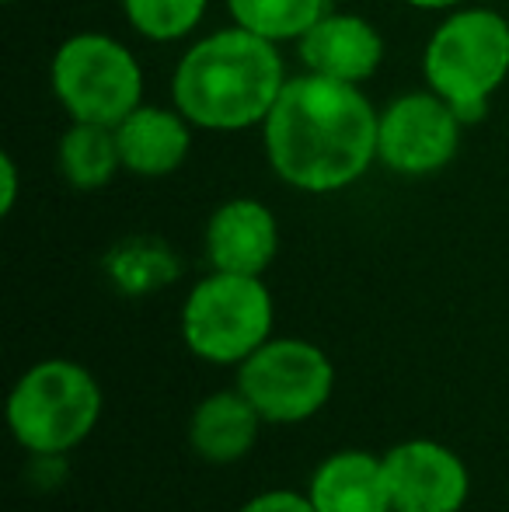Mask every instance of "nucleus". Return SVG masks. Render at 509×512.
Listing matches in <instances>:
<instances>
[{
  "mask_svg": "<svg viewBox=\"0 0 509 512\" xmlns=\"http://www.w3.org/2000/svg\"><path fill=\"white\" fill-rule=\"evenodd\" d=\"M394 512H461L471 495V471L440 439H401L384 453Z\"/></svg>",
  "mask_w": 509,
  "mask_h": 512,
  "instance_id": "9",
  "label": "nucleus"
},
{
  "mask_svg": "<svg viewBox=\"0 0 509 512\" xmlns=\"http://www.w3.org/2000/svg\"><path fill=\"white\" fill-rule=\"evenodd\" d=\"M238 391L265 425H300L335 394V363L307 338H269L238 366Z\"/></svg>",
  "mask_w": 509,
  "mask_h": 512,
  "instance_id": "7",
  "label": "nucleus"
},
{
  "mask_svg": "<svg viewBox=\"0 0 509 512\" xmlns=\"http://www.w3.org/2000/svg\"><path fill=\"white\" fill-rule=\"evenodd\" d=\"M464 122L436 91L398 95L377 119V161L394 175L422 178L457 157Z\"/></svg>",
  "mask_w": 509,
  "mask_h": 512,
  "instance_id": "8",
  "label": "nucleus"
},
{
  "mask_svg": "<svg viewBox=\"0 0 509 512\" xmlns=\"http://www.w3.org/2000/svg\"><path fill=\"white\" fill-rule=\"evenodd\" d=\"M210 0H123L126 21L150 42H178L196 32Z\"/></svg>",
  "mask_w": 509,
  "mask_h": 512,
  "instance_id": "18",
  "label": "nucleus"
},
{
  "mask_svg": "<svg viewBox=\"0 0 509 512\" xmlns=\"http://www.w3.org/2000/svg\"><path fill=\"white\" fill-rule=\"evenodd\" d=\"M307 499L318 512H394L384 457L370 450L328 453L307 481Z\"/></svg>",
  "mask_w": 509,
  "mask_h": 512,
  "instance_id": "13",
  "label": "nucleus"
},
{
  "mask_svg": "<svg viewBox=\"0 0 509 512\" xmlns=\"http://www.w3.org/2000/svg\"><path fill=\"white\" fill-rule=\"evenodd\" d=\"M262 425L265 418L234 384L231 391H217L196 405L189 418V446L213 467L238 464L255 450Z\"/></svg>",
  "mask_w": 509,
  "mask_h": 512,
  "instance_id": "14",
  "label": "nucleus"
},
{
  "mask_svg": "<svg viewBox=\"0 0 509 512\" xmlns=\"http://www.w3.org/2000/svg\"><path fill=\"white\" fill-rule=\"evenodd\" d=\"M123 168L140 178H164L185 164L192 150V122L178 108L140 105L116 126Z\"/></svg>",
  "mask_w": 509,
  "mask_h": 512,
  "instance_id": "12",
  "label": "nucleus"
},
{
  "mask_svg": "<svg viewBox=\"0 0 509 512\" xmlns=\"http://www.w3.org/2000/svg\"><path fill=\"white\" fill-rule=\"evenodd\" d=\"M18 203V164L11 154H0V216H11Z\"/></svg>",
  "mask_w": 509,
  "mask_h": 512,
  "instance_id": "20",
  "label": "nucleus"
},
{
  "mask_svg": "<svg viewBox=\"0 0 509 512\" xmlns=\"http://www.w3.org/2000/svg\"><path fill=\"white\" fill-rule=\"evenodd\" d=\"M300 60L311 74L342 84H363L381 70L384 39L360 14H321L297 39Z\"/></svg>",
  "mask_w": 509,
  "mask_h": 512,
  "instance_id": "11",
  "label": "nucleus"
},
{
  "mask_svg": "<svg viewBox=\"0 0 509 512\" xmlns=\"http://www.w3.org/2000/svg\"><path fill=\"white\" fill-rule=\"evenodd\" d=\"M377 112L360 84L290 77L262 122L269 168L297 192L328 196L360 182L377 161Z\"/></svg>",
  "mask_w": 509,
  "mask_h": 512,
  "instance_id": "1",
  "label": "nucleus"
},
{
  "mask_svg": "<svg viewBox=\"0 0 509 512\" xmlns=\"http://www.w3.org/2000/svg\"><path fill=\"white\" fill-rule=\"evenodd\" d=\"M7 4H11V0H7Z\"/></svg>",
  "mask_w": 509,
  "mask_h": 512,
  "instance_id": "22",
  "label": "nucleus"
},
{
  "mask_svg": "<svg viewBox=\"0 0 509 512\" xmlns=\"http://www.w3.org/2000/svg\"><path fill=\"white\" fill-rule=\"evenodd\" d=\"M56 102L74 122L119 126L143 105V70L119 39L77 32L60 42L49 67Z\"/></svg>",
  "mask_w": 509,
  "mask_h": 512,
  "instance_id": "6",
  "label": "nucleus"
},
{
  "mask_svg": "<svg viewBox=\"0 0 509 512\" xmlns=\"http://www.w3.org/2000/svg\"><path fill=\"white\" fill-rule=\"evenodd\" d=\"M405 4L422 7V11H454V7H461L464 0H405Z\"/></svg>",
  "mask_w": 509,
  "mask_h": 512,
  "instance_id": "21",
  "label": "nucleus"
},
{
  "mask_svg": "<svg viewBox=\"0 0 509 512\" xmlns=\"http://www.w3.org/2000/svg\"><path fill=\"white\" fill-rule=\"evenodd\" d=\"M123 168L116 126L102 122H74L60 140V171L77 192H95L116 178Z\"/></svg>",
  "mask_w": 509,
  "mask_h": 512,
  "instance_id": "15",
  "label": "nucleus"
},
{
  "mask_svg": "<svg viewBox=\"0 0 509 512\" xmlns=\"http://www.w3.org/2000/svg\"><path fill=\"white\" fill-rule=\"evenodd\" d=\"M102 387L74 359H42L14 380L7 394V429L32 457H67L95 432Z\"/></svg>",
  "mask_w": 509,
  "mask_h": 512,
  "instance_id": "4",
  "label": "nucleus"
},
{
  "mask_svg": "<svg viewBox=\"0 0 509 512\" xmlns=\"http://www.w3.org/2000/svg\"><path fill=\"white\" fill-rule=\"evenodd\" d=\"M272 321L276 304L262 276L213 269L182 304V342L210 366H241L272 338Z\"/></svg>",
  "mask_w": 509,
  "mask_h": 512,
  "instance_id": "5",
  "label": "nucleus"
},
{
  "mask_svg": "<svg viewBox=\"0 0 509 512\" xmlns=\"http://www.w3.org/2000/svg\"><path fill=\"white\" fill-rule=\"evenodd\" d=\"M422 74L464 126L482 122L509 77V21L492 7H454L429 35Z\"/></svg>",
  "mask_w": 509,
  "mask_h": 512,
  "instance_id": "3",
  "label": "nucleus"
},
{
  "mask_svg": "<svg viewBox=\"0 0 509 512\" xmlns=\"http://www.w3.org/2000/svg\"><path fill=\"white\" fill-rule=\"evenodd\" d=\"M279 255V220L248 196L227 199L206 223V258L217 272L262 276Z\"/></svg>",
  "mask_w": 509,
  "mask_h": 512,
  "instance_id": "10",
  "label": "nucleus"
},
{
  "mask_svg": "<svg viewBox=\"0 0 509 512\" xmlns=\"http://www.w3.org/2000/svg\"><path fill=\"white\" fill-rule=\"evenodd\" d=\"M238 512H318L307 499V492H293V488H269L258 492L245 502Z\"/></svg>",
  "mask_w": 509,
  "mask_h": 512,
  "instance_id": "19",
  "label": "nucleus"
},
{
  "mask_svg": "<svg viewBox=\"0 0 509 512\" xmlns=\"http://www.w3.org/2000/svg\"><path fill=\"white\" fill-rule=\"evenodd\" d=\"M109 276L129 297L161 290L164 283L178 276V258L168 244L154 237H129L116 251H109Z\"/></svg>",
  "mask_w": 509,
  "mask_h": 512,
  "instance_id": "16",
  "label": "nucleus"
},
{
  "mask_svg": "<svg viewBox=\"0 0 509 512\" xmlns=\"http://www.w3.org/2000/svg\"><path fill=\"white\" fill-rule=\"evenodd\" d=\"M234 25L269 42H297L325 14V0H227Z\"/></svg>",
  "mask_w": 509,
  "mask_h": 512,
  "instance_id": "17",
  "label": "nucleus"
},
{
  "mask_svg": "<svg viewBox=\"0 0 509 512\" xmlns=\"http://www.w3.org/2000/svg\"><path fill=\"white\" fill-rule=\"evenodd\" d=\"M286 81L276 42L231 25L189 46L171 77V98L196 129L241 133L262 126Z\"/></svg>",
  "mask_w": 509,
  "mask_h": 512,
  "instance_id": "2",
  "label": "nucleus"
}]
</instances>
